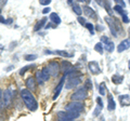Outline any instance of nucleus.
Instances as JSON below:
<instances>
[{"label": "nucleus", "mask_w": 130, "mask_h": 121, "mask_svg": "<svg viewBox=\"0 0 130 121\" xmlns=\"http://www.w3.org/2000/svg\"><path fill=\"white\" fill-rule=\"evenodd\" d=\"M20 95H21V98L23 99L25 106L30 111H35L38 108L37 100H36L35 96L32 95V93L29 90H27V89H23V90H21V92H20Z\"/></svg>", "instance_id": "nucleus-1"}, {"label": "nucleus", "mask_w": 130, "mask_h": 121, "mask_svg": "<svg viewBox=\"0 0 130 121\" xmlns=\"http://www.w3.org/2000/svg\"><path fill=\"white\" fill-rule=\"evenodd\" d=\"M80 116L77 112H70V111H59L56 114V119L58 121H74Z\"/></svg>", "instance_id": "nucleus-2"}, {"label": "nucleus", "mask_w": 130, "mask_h": 121, "mask_svg": "<svg viewBox=\"0 0 130 121\" xmlns=\"http://www.w3.org/2000/svg\"><path fill=\"white\" fill-rule=\"evenodd\" d=\"M87 97H88V90L85 87L77 89L71 96L72 100H74V102H81V100L86 99Z\"/></svg>", "instance_id": "nucleus-3"}, {"label": "nucleus", "mask_w": 130, "mask_h": 121, "mask_svg": "<svg viewBox=\"0 0 130 121\" xmlns=\"http://www.w3.org/2000/svg\"><path fill=\"white\" fill-rule=\"evenodd\" d=\"M105 21H106V23L108 24V26H109V29H111L112 31V34L115 36V37H117V34H118V31L121 30V26H120V24L118 23V21H117L116 18H114L112 16H107L106 18H105Z\"/></svg>", "instance_id": "nucleus-4"}, {"label": "nucleus", "mask_w": 130, "mask_h": 121, "mask_svg": "<svg viewBox=\"0 0 130 121\" xmlns=\"http://www.w3.org/2000/svg\"><path fill=\"white\" fill-rule=\"evenodd\" d=\"M65 110L70 111V112H77V114H80V112L84 110V104L80 103V102H74V100H72L71 103H68L66 105Z\"/></svg>", "instance_id": "nucleus-5"}, {"label": "nucleus", "mask_w": 130, "mask_h": 121, "mask_svg": "<svg viewBox=\"0 0 130 121\" xmlns=\"http://www.w3.org/2000/svg\"><path fill=\"white\" fill-rule=\"evenodd\" d=\"M48 69H49V74L52 77H58L60 71H61V68H60V64L59 62H56V61H50V63L48 64Z\"/></svg>", "instance_id": "nucleus-6"}, {"label": "nucleus", "mask_w": 130, "mask_h": 121, "mask_svg": "<svg viewBox=\"0 0 130 121\" xmlns=\"http://www.w3.org/2000/svg\"><path fill=\"white\" fill-rule=\"evenodd\" d=\"M12 92L10 89H6L5 91L2 92V103H3V107L6 108H9L12 104V98H13V96H12Z\"/></svg>", "instance_id": "nucleus-7"}, {"label": "nucleus", "mask_w": 130, "mask_h": 121, "mask_svg": "<svg viewBox=\"0 0 130 121\" xmlns=\"http://www.w3.org/2000/svg\"><path fill=\"white\" fill-rule=\"evenodd\" d=\"M80 82H81V78L79 76H72V77L67 80V82L65 83V88H66L67 90H71V89L78 87Z\"/></svg>", "instance_id": "nucleus-8"}, {"label": "nucleus", "mask_w": 130, "mask_h": 121, "mask_svg": "<svg viewBox=\"0 0 130 121\" xmlns=\"http://www.w3.org/2000/svg\"><path fill=\"white\" fill-rule=\"evenodd\" d=\"M25 86L27 88V90L29 91H35L36 90V87H37V82H36V79L34 77H28L25 81Z\"/></svg>", "instance_id": "nucleus-9"}, {"label": "nucleus", "mask_w": 130, "mask_h": 121, "mask_svg": "<svg viewBox=\"0 0 130 121\" xmlns=\"http://www.w3.org/2000/svg\"><path fill=\"white\" fill-rule=\"evenodd\" d=\"M129 48H130V39H125L117 46V51H118L119 53H121V52L128 50Z\"/></svg>", "instance_id": "nucleus-10"}, {"label": "nucleus", "mask_w": 130, "mask_h": 121, "mask_svg": "<svg viewBox=\"0 0 130 121\" xmlns=\"http://www.w3.org/2000/svg\"><path fill=\"white\" fill-rule=\"evenodd\" d=\"M88 67H89V69H90V71L92 72L93 75H98V74H100L101 71V68L99 66V64H98L96 62H94V61H92V62H90L88 64Z\"/></svg>", "instance_id": "nucleus-11"}, {"label": "nucleus", "mask_w": 130, "mask_h": 121, "mask_svg": "<svg viewBox=\"0 0 130 121\" xmlns=\"http://www.w3.org/2000/svg\"><path fill=\"white\" fill-rule=\"evenodd\" d=\"M66 77H67V76H66V75H64L63 77L61 78V81H60V83L58 84V87H56L55 91H54V94H53V99H56V98L59 97V95H60V93H61V91H62L63 84H64V81H65V79H66Z\"/></svg>", "instance_id": "nucleus-12"}, {"label": "nucleus", "mask_w": 130, "mask_h": 121, "mask_svg": "<svg viewBox=\"0 0 130 121\" xmlns=\"http://www.w3.org/2000/svg\"><path fill=\"white\" fill-rule=\"evenodd\" d=\"M83 11H84V13L87 15L88 17H91L93 19H96V13H95V11L92 9L91 7H89V6H85L83 8Z\"/></svg>", "instance_id": "nucleus-13"}, {"label": "nucleus", "mask_w": 130, "mask_h": 121, "mask_svg": "<svg viewBox=\"0 0 130 121\" xmlns=\"http://www.w3.org/2000/svg\"><path fill=\"white\" fill-rule=\"evenodd\" d=\"M102 41L105 42V50H106L107 52H109V53H112V52L114 51V49H115V44L106 37H102Z\"/></svg>", "instance_id": "nucleus-14"}, {"label": "nucleus", "mask_w": 130, "mask_h": 121, "mask_svg": "<svg viewBox=\"0 0 130 121\" xmlns=\"http://www.w3.org/2000/svg\"><path fill=\"white\" fill-rule=\"evenodd\" d=\"M116 108V103L115 100H114L113 96L111 94H108V97H107V109L108 110H114Z\"/></svg>", "instance_id": "nucleus-15"}, {"label": "nucleus", "mask_w": 130, "mask_h": 121, "mask_svg": "<svg viewBox=\"0 0 130 121\" xmlns=\"http://www.w3.org/2000/svg\"><path fill=\"white\" fill-rule=\"evenodd\" d=\"M41 77H42V80H43V82H46L48 81L49 79H50V74H49V69H48V67H43L41 70Z\"/></svg>", "instance_id": "nucleus-16"}, {"label": "nucleus", "mask_w": 130, "mask_h": 121, "mask_svg": "<svg viewBox=\"0 0 130 121\" xmlns=\"http://www.w3.org/2000/svg\"><path fill=\"white\" fill-rule=\"evenodd\" d=\"M119 102L123 106H129L130 105V97L129 95H120L119 96Z\"/></svg>", "instance_id": "nucleus-17"}, {"label": "nucleus", "mask_w": 130, "mask_h": 121, "mask_svg": "<svg viewBox=\"0 0 130 121\" xmlns=\"http://www.w3.org/2000/svg\"><path fill=\"white\" fill-rule=\"evenodd\" d=\"M49 18L51 19V22L53 23L54 25H59V24L61 23V18H60V16H59V15L56 14V13H54V12L50 14V17H49Z\"/></svg>", "instance_id": "nucleus-18"}, {"label": "nucleus", "mask_w": 130, "mask_h": 121, "mask_svg": "<svg viewBox=\"0 0 130 121\" xmlns=\"http://www.w3.org/2000/svg\"><path fill=\"white\" fill-rule=\"evenodd\" d=\"M72 7H73V11H74L77 15H79L80 16V14L83 13V8H81L78 3H73Z\"/></svg>", "instance_id": "nucleus-19"}, {"label": "nucleus", "mask_w": 130, "mask_h": 121, "mask_svg": "<svg viewBox=\"0 0 130 121\" xmlns=\"http://www.w3.org/2000/svg\"><path fill=\"white\" fill-rule=\"evenodd\" d=\"M47 17H43L42 19H41V21H40V22H38L37 24H36V26H35V28H34V30L35 31H38L39 29H40V28H41L43 25H44V24H46V22H47Z\"/></svg>", "instance_id": "nucleus-20"}, {"label": "nucleus", "mask_w": 130, "mask_h": 121, "mask_svg": "<svg viewBox=\"0 0 130 121\" xmlns=\"http://www.w3.org/2000/svg\"><path fill=\"white\" fill-rule=\"evenodd\" d=\"M112 81L115 84H120L121 82H123V77L119 76V75H114L112 77Z\"/></svg>", "instance_id": "nucleus-21"}, {"label": "nucleus", "mask_w": 130, "mask_h": 121, "mask_svg": "<svg viewBox=\"0 0 130 121\" xmlns=\"http://www.w3.org/2000/svg\"><path fill=\"white\" fill-rule=\"evenodd\" d=\"M34 67H35V64H31V65H27V66H25V67L21 68V69H20V71H19V74L21 75V76H23L28 69H31V68H34Z\"/></svg>", "instance_id": "nucleus-22"}, {"label": "nucleus", "mask_w": 130, "mask_h": 121, "mask_svg": "<svg viewBox=\"0 0 130 121\" xmlns=\"http://www.w3.org/2000/svg\"><path fill=\"white\" fill-rule=\"evenodd\" d=\"M35 79H36V82L39 83V84H42L43 83V80H42V77H41V71H36L35 74Z\"/></svg>", "instance_id": "nucleus-23"}, {"label": "nucleus", "mask_w": 130, "mask_h": 121, "mask_svg": "<svg viewBox=\"0 0 130 121\" xmlns=\"http://www.w3.org/2000/svg\"><path fill=\"white\" fill-rule=\"evenodd\" d=\"M54 54H58V55H61V56H65V57H72L73 56V54H70L66 51H60V50H56L54 52Z\"/></svg>", "instance_id": "nucleus-24"}, {"label": "nucleus", "mask_w": 130, "mask_h": 121, "mask_svg": "<svg viewBox=\"0 0 130 121\" xmlns=\"http://www.w3.org/2000/svg\"><path fill=\"white\" fill-rule=\"evenodd\" d=\"M37 58V55L36 54H26L24 56V59L27 61V62H32V61H35Z\"/></svg>", "instance_id": "nucleus-25"}, {"label": "nucleus", "mask_w": 130, "mask_h": 121, "mask_svg": "<svg viewBox=\"0 0 130 121\" xmlns=\"http://www.w3.org/2000/svg\"><path fill=\"white\" fill-rule=\"evenodd\" d=\"M114 10H115V12H117V13L118 14H120L121 16H123V15H125V10H124V8H121L120 6H115L114 7Z\"/></svg>", "instance_id": "nucleus-26"}, {"label": "nucleus", "mask_w": 130, "mask_h": 121, "mask_svg": "<svg viewBox=\"0 0 130 121\" xmlns=\"http://www.w3.org/2000/svg\"><path fill=\"white\" fill-rule=\"evenodd\" d=\"M94 50H95L96 52H99L100 54H102V53H103V44L101 43V42L96 43L95 46H94Z\"/></svg>", "instance_id": "nucleus-27"}, {"label": "nucleus", "mask_w": 130, "mask_h": 121, "mask_svg": "<svg viewBox=\"0 0 130 121\" xmlns=\"http://www.w3.org/2000/svg\"><path fill=\"white\" fill-rule=\"evenodd\" d=\"M99 92L101 95H105V83L102 82L100 84V88H99Z\"/></svg>", "instance_id": "nucleus-28"}, {"label": "nucleus", "mask_w": 130, "mask_h": 121, "mask_svg": "<svg viewBox=\"0 0 130 121\" xmlns=\"http://www.w3.org/2000/svg\"><path fill=\"white\" fill-rule=\"evenodd\" d=\"M85 26L87 27V29H88L89 31H90L91 34H94V27H93V25H92L91 23H87Z\"/></svg>", "instance_id": "nucleus-29"}, {"label": "nucleus", "mask_w": 130, "mask_h": 121, "mask_svg": "<svg viewBox=\"0 0 130 121\" xmlns=\"http://www.w3.org/2000/svg\"><path fill=\"white\" fill-rule=\"evenodd\" d=\"M85 88L87 89V90H90V89H92V83L90 81V79H87L86 80V83H85Z\"/></svg>", "instance_id": "nucleus-30"}, {"label": "nucleus", "mask_w": 130, "mask_h": 121, "mask_svg": "<svg viewBox=\"0 0 130 121\" xmlns=\"http://www.w3.org/2000/svg\"><path fill=\"white\" fill-rule=\"evenodd\" d=\"M77 19H78V22H79V24H80V25H86V24H87V22H86V18H84V17H81V16H78V18H77Z\"/></svg>", "instance_id": "nucleus-31"}, {"label": "nucleus", "mask_w": 130, "mask_h": 121, "mask_svg": "<svg viewBox=\"0 0 130 121\" xmlns=\"http://www.w3.org/2000/svg\"><path fill=\"white\" fill-rule=\"evenodd\" d=\"M2 90L0 89V109H2L3 108V103H2Z\"/></svg>", "instance_id": "nucleus-32"}, {"label": "nucleus", "mask_w": 130, "mask_h": 121, "mask_svg": "<svg viewBox=\"0 0 130 121\" xmlns=\"http://www.w3.org/2000/svg\"><path fill=\"white\" fill-rule=\"evenodd\" d=\"M96 103H98V105H99V107H101V108L103 107V100H102V98H101V97L96 98Z\"/></svg>", "instance_id": "nucleus-33"}, {"label": "nucleus", "mask_w": 130, "mask_h": 121, "mask_svg": "<svg viewBox=\"0 0 130 121\" xmlns=\"http://www.w3.org/2000/svg\"><path fill=\"white\" fill-rule=\"evenodd\" d=\"M50 0H41V1H40L39 3H40V5H42V6H49V5H50Z\"/></svg>", "instance_id": "nucleus-34"}, {"label": "nucleus", "mask_w": 130, "mask_h": 121, "mask_svg": "<svg viewBox=\"0 0 130 121\" xmlns=\"http://www.w3.org/2000/svg\"><path fill=\"white\" fill-rule=\"evenodd\" d=\"M116 5H117V6H120L121 8H124V7L126 6V3H125V2H123L121 0H116Z\"/></svg>", "instance_id": "nucleus-35"}, {"label": "nucleus", "mask_w": 130, "mask_h": 121, "mask_svg": "<svg viewBox=\"0 0 130 121\" xmlns=\"http://www.w3.org/2000/svg\"><path fill=\"white\" fill-rule=\"evenodd\" d=\"M123 22H124V23H129V18H128V16H127V14L123 15Z\"/></svg>", "instance_id": "nucleus-36"}, {"label": "nucleus", "mask_w": 130, "mask_h": 121, "mask_svg": "<svg viewBox=\"0 0 130 121\" xmlns=\"http://www.w3.org/2000/svg\"><path fill=\"white\" fill-rule=\"evenodd\" d=\"M50 8H49V7H47V8H44V9L42 10V13L43 14H47V13H49V12H50Z\"/></svg>", "instance_id": "nucleus-37"}, {"label": "nucleus", "mask_w": 130, "mask_h": 121, "mask_svg": "<svg viewBox=\"0 0 130 121\" xmlns=\"http://www.w3.org/2000/svg\"><path fill=\"white\" fill-rule=\"evenodd\" d=\"M101 109H102V108H101V107H98L96 109L94 110V116H99V112L101 111Z\"/></svg>", "instance_id": "nucleus-38"}, {"label": "nucleus", "mask_w": 130, "mask_h": 121, "mask_svg": "<svg viewBox=\"0 0 130 121\" xmlns=\"http://www.w3.org/2000/svg\"><path fill=\"white\" fill-rule=\"evenodd\" d=\"M0 23H6V19L3 18V17L1 16V15H0Z\"/></svg>", "instance_id": "nucleus-39"}, {"label": "nucleus", "mask_w": 130, "mask_h": 121, "mask_svg": "<svg viewBox=\"0 0 130 121\" xmlns=\"http://www.w3.org/2000/svg\"><path fill=\"white\" fill-rule=\"evenodd\" d=\"M128 67H129V69H130V61H129V63H128Z\"/></svg>", "instance_id": "nucleus-40"}, {"label": "nucleus", "mask_w": 130, "mask_h": 121, "mask_svg": "<svg viewBox=\"0 0 130 121\" xmlns=\"http://www.w3.org/2000/svg\"><path fill=\"white\" fill-rule=\"evenodd\" d=\"M129 34H130V30H129Z\"/></svg>", "instance_id": "nucleus-41"}, {"label": "nucleus", "mask_w": 130, "mask_h": 121, "mask_svg": "<svg viewBox=\"0 0 130 121\" xmlns=\"http://www.w3.org/2000/svg\"><path fill=\"white\" fill-rule=\"evenodd\" d=\"M0 12H1V10H0Z\"/></svg>", "instance_id": "nucleus-42"}]
</instances>
